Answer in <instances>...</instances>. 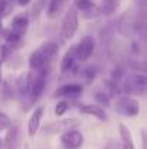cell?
<instances>
[{"mask_svg": "<svg viewBox=\"0 0 147 149\" xmlns=\"http://www.w3.org/2000/svg\"><path fill=\"white\" fill-rule=\"evenodd\" d=\"M30 1H32V0H17V4L22 6V7H25V6H28Z\"/></svg>", "mask_w": 147, "mask_h": 149, "instance_id": "f1b7e54d", "label": "cell"}, {"mask_svg": "<svg viewBox=\"0 0 147 149\" xmlns=\"http://www.w3.org/2000/svg\"><path fill=\"white\" fill-rule=\"evenodd\" d=\"M42 114H43V107H36L33 110V113L30 114L29 122H28V135H29V138H33L38 133L39 126H41V120H42Z\"/></svg>", "mask_w": 147, "mask_h": 149, "instance_id": "7c38bea8", "label": "cell"}, {"mask_svg": "<svg viewBox=\"0 0 147 149\" xmlns=\"http://www.w3.org/2000/svg\"><path fill=\"white\" fill-rule=\"evenodd\" d=\"M46 4H48V0H38L35 4H33V9H32V16L36 19L39 17V15L43 12V9H46Z\"/></svg>", "mask_w": 147, "mask_h": 149, "instance_id": "603a6c76", "label": "cell"}, {"mask_svg": "<svg viewBox=\"0 0 147 149\" xmlns=\"http://www.w3.org/2000/svg\"><path fill=\"white\" fill-rule=\"evenodd\" d=\"M78 109H79V111H82L88 116H94L99 120H107L105 111L97 104H78Z\"/></svg>", "mask_w": 147, "mask_h": 149, "instance_id": "9a60e30c", "label": "cell"}, {"mask_svg": "<svg viewBox=\"0 0 147 149\" xmlns=\"http://www.w3.org/2000/svg\"><path fill=\"white\" fill-rule=\"evenodd\" d=\"M33 83V72H23L16 80V91L22 97H29Z\"/></svg>", "mask_w": 147, "mask_h": 149, "instance_id": "9c48e42d", "label": "cell"}, {"mask_svg": "<svg viewBox=\"0 0 147 149\" xmlns=\"http://www.w3.org/2000/svg\"><path fill=\"white\" fill-rule=\"evenodd\" d=\"M115 111L124 117H136L140 113V103L131 96H121L115 101Z\"/></svg>", "mask_w": 147, "mask_h": 149, "instance_id": "5b68a950", "label": "cell"}, {"mask_svg": "<svg viewBox=\"0 0 147 149\" xmlns=\"http://www.w3.org/2000/svg\"><path fill=\"white\" fill-rule=\"evenodd\" d=\"M130 68L136 72H143L147 74V61H131Z\"/></svg>", "mask_w": 147, "mask_h": 149, "instance_id": "cb8c5ba5", "label": "cell"}, {"mask_svg": "<svg viewBox=\"0 0 147 149\" xmlns=\"http://www.w3.org/2000/svg\"><path fill=\"white\" fill-rule=\"evenodd\" d=\"M141 143H143V148L141 149H147V132L146 130L141 132Z\"/></svg>", "mask_w": 147, "mask_h": 149, "instance_id": "83f0119b", "label": "cell"}, {"mask_svg": "<svg viewBox=\"0 0 147 149\" xmlns=\"http://www.w3.org/2000/svg\"><path fill=\"white\" fill-rule=\"evenodd\" d=\"M46 71H35L33 74V83H32V90H30V100L36 101L41 99L45 87H46Z\"/></svg>", "mask_w": 147, "mask_h": 149, "instance_id": "ba28073f", "label": "cell"}, {"mask_svg": "<svg viewBox=\"0 0 147 149\" xmlns=\"http://www.w3.org/2000/svg\"><path fill=\"white\" fill-rule=\"evenodd\" d=\"M68 109H69V103L65 101V100H61V101H58V104L55 106V114H56V116H62L63 113L68 111Z\"/></svg>", "mask_w": 147, "mask_h": 149, "instance_id": "d4e9b609", "label": "cell"}, {"mask_svg": "<svg viewBox=\"0 0 147 149\" xmlns=\"http://www.w3.org/2000/svg\"><path fill=\"white\" fill-rule=\"evenodd\" d=\"M28 26H29V17L26 15H17L12 19L10 31H13L19 35H25V32L28 31Z\"/></svg>", "mask_w": 147, "mask_h": 149, "instance_id": "5bb4252c", "label": "cell"}, {"mask_svg": "<svg viewBox=\"0 0 147 149\" xmlns=\"http://www.w3.org/2000/svg\"><path fill=\"white\" fill-rule=\"evenodd\" d=\"M10 126H12V120H10V117H9L6 113L0 111V132L7 130Z\"/></svg>", "mask_w": 147, "mask_h": 149, "instance_id": "484cf974", "label": "cell"}, {"mask_svg": "<svg viewBox=\"0 0 147 149\" xmlns=\"http://www.w3.org/2000/svg\"><path fill=\"white\" fill-rule=\"evenodd\" d=\"M95 99L99 100V103H104V104H108V97L105 96V94H99V93H97L95 94Z\"/></svg>", "mask_w": 147, "mask_h": 149, "instance_id": "4316f807", "label": "cell"}, {"mask_svg": "<svg viewBox=\"0 0 147 149\" xmlns=\"http://www.w3.org/2000/svg\"><path fill=\"white\" fill-rule=\"evenodd\" d=\"M20 142H22V136H20V129L14 125H12L7 129V135L4 138V149H19L20 148Z\"/></svg>", "mask_w": 147, "mask_h": 149, "instance_id": "8fae6325", "label": "cell"}, {"mask_svg": "<svg viewBox=\"0 0 147 149\" xmlns=\"http://www.w3.org/2000/svg\"><path fill=\"white\" fill-rule=\"evenodd\" d=\"M78 22H79V17H78V9L75 6H71L65 16L62 17V23H61V35L63 39L69 41L74 38L77 29H78Z\"/></svg>", "mask_w": 147, "mask_h": 149, "instance_id": "3957f363", "label": "cell"}, {"mask_svg": "<svg viewBox=\"0 0 147 149\" xmlns=\"http://www.w3.org/2000/svg\"><path fill=\"white\" fill-rule=\"evenodd\" d=\"M3 36H4V39H6V44L13 49V48H19V47H22V42H23V35H19V33H16V32H13V31H7V32H4L3 33Z\"/></svg>", "mask_w": 147, "mask_h": 149, "instance_id": "ac0fdd59", "label": "cell"}, {"mask_svg": "<svg viewBox=\"0 0 147 149\" xmlns=\"http://www.w3.org/2000/svg\"><path fill=\"white\" fill-rule=\"evenodd\" d=\"M3 148V142H1V141H0V149Z\"/></svg>", "mask_w": 147, "mask_h": 149, "instance_id": "f546056e", "label": "cell"}, {"mask_svg": "<svg viewBox=\"0 0 147 149\" xmlns=\"http://www.w3.org/2000/svg\"><path fill=\"white\" fill-rule=\"evenodd\" d=\"M121 0H102L101 6H99V15L104 16H111L120 6Z\"/></svg>", "mask_w": 147, "mask_h": 149, "instance_id": "d6986e66", "label": "cell"}, {"mask_svg": "<svg viewBox=\"0 0 147 149\" xmlns=\"http://www.w3.org/2000/svg\"><path fill=\"white\" fill-rule=\"evenodd\" d=\"M61 143L65 149H79L84 145V135L77 129H71L61 136Z\"/></svg>", "mask_w": 147, "mask_h": 149, "instance_id": "52a82bcc", "label": "cell"}, {"mask_svg": "<svg viewBox=\"0 0 147 149\" xmlns=\"http://www.w3.org/2000/svg\"><path fill=\"white\" fill-rule=\"evenodd\" d=\"M59 51L58 44L55 42H45L39 48L33 51L29 56V67L33 71H46V67L52 64L56 54Z\"/></svg>", "mask_w": 147, "mask_h": 149, "instance_id": "6da1fadb", "label": "cell"}, {"mask_svg": "<svg viewBox=\"0 0 147 149\" xmlns=\"http://www.w3.org/2000/svg\"><path fill=\"white\" fill-rule=\"evenodd\" d=\"M81 125L79 119L77 117H68V119H61L58 122H52V123H48L43 126L42 129V133L45 136H49V135H56V133H65L71 129H77L78 126Z\"/></svg>", "mask_w": 147, "mask_h": 149, "instance_id": "277c9868", "label": "cell"}, {"mask_svg": "<svg viewBox=\"0 0 147 149\" xmlns=\"http://www.w3.org/2000/svg\"><path fill=\"white\" fill-rule=\"evenodd\" d=\"M123 90L127 96H143L147 91V74L133 72L124 78Z\"/></svg>", "mask_w": 147, "mask_h": 149, "instance_id": "7a4b0ae2", "label": "cell"}, {"mask_svg": "<svg viewBox=\"0 0 147 149\" xmlns=\"http://www.w3.org/2000/svg\"><path fill=\"white\" fill-rule=\"evenodd\" d=\"M133 31L141 38V41H144L147 44V12L146 10H140L134 16Z\"/></svg>", "mask_w": 147, "mask_h": 149, "instance_id": "30bf717a", "label": "cell"}, {"mask_svg": "<svg viewBox=\"0 0 147 149\" xmlns=\"http://www.w3.org/2000/svg\"><path fill=\"white\" fill-rule=\"evenodd\" d=\"M75 48H71V49L66 51V54L63 55L62 61H61V71L62 72H66L69 71L72 67H74V62H75Z\"/></svg>", "mask_w": 147, "mask_h": 149, "instance_id": "ffe728a7", "label": "cell"}, {"mask_svg": "<svg viewBox=\"0 0 147 149\" xmlns=\"http://www.w3.org/2000/svg\"><path fill=\"white\" fill-rule=\"evenodd\" d=\"M95 49V39L92 36H84L79 44L75 47V58L81 62L88 61Z\"/></svg>", "mask_w": 147, "mask_h": 149, "instance_id": "8992f818", "label": "cell"}, {"mask_svg": "<svg viewBox=\"0 0 147 149\" xmlns=\"http://www.w3.org/2000/svg\"><path fill=\"white\" fill-rule=\"evenodd\" d=\"M69 0H48V4H46V15H48L49 19H53L56 17L62 9L66 6Z\"/></svg>", "mask_w": 147, "mask_h": 149, "instance_id": "2e32d148", "label": "cell"}, {"mask_svg": "<svg viewBox=\"0 0 147 149\" xmlns=\"http://www.w3.org/2000/svg\"><path fill=\"white\" fill-rule=\"evenodd\" d=\"M82 94V87L79 84H63L55 91V97H78Z\"/></svg>", "mask_w": 147, "mask_h": 149, "instance_id": "4fadbf2b", "label": "cell"}, {"mask_svg": "<svg viewBox=\"0 0 147 149\" xmlns=\"http://www.w3.org/2000/svg\"><path fill=\"white\" fill-rule=\"evenodd\" d=\"M74 6H75L78 10H81V12L84 13V12L92 9L95 4H94L92 0H74Z\"/></svg>", "mask_w": 147, "mask_h": 149, "instance_id": "7402d4cb", "label": "cell"}, {"mask_svg": "<svg viewBox=\"0 0 147 149\" xmlns=\"http://www.w3.org/2000/svg\"><path fill=\"white\" fill-rule=\"evenodd\" d=\"M118 132H120L123 149H134V142H133V136H131L130 129H128L126 125L120 123V125H118Z\"/></svg>", "mask_w": 147, "mask_h": 149, "instance_id": "e0dca14e", "label": "cell"}, {"mask_svg": "<svg viewBox=\"0 0 147 149\" xmlns=\"http://www.w3.org/2000/svg\"><path fill=\"white\" fill-rule=\"evenodd\" d=\"M14 0H0V17H6L13 10Z\"/></svg>", "mask_w": 147, "mask_h": 149, "instance_id": "44dd1931", "label": "cell"}]
</instances>
